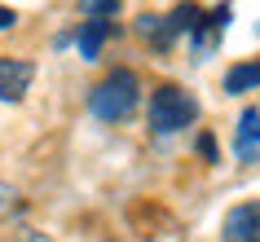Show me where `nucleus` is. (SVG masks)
<instances>
[{"label":"nucleus","instance_id":"12","mask_svg":"<svg viewBox=\"0 0 260 242\" xmlns=\"http://www.w3.org/2000/svg\"><path fill=\"white\" fill-rule=\"evenodd\" d=\"M9 212H18V189L0 181V216H9Z\"/></svg>","mask_w":260,"mask_h":242},{"label":"nucleus","instance_id":"1","mask_svg":"<svg viewBox=\"0 0 260 242\" xmlns=\"http://www.w3.org/2000/svg\"><path fill=\"white\" fill-rule=\"evenodd\" d=\"M137 97H141L137 71L119 66V71H110L106 80L88 93V110H93L102 123H119V119H128V115L137 110Z\"/></svg>","mask_w":260,"mask_h":242},{"label":"nucleus","instance_id":"7","mask_svg":"<svg viewBox=\"0 0 260 242\" xmlns=\"http://www.w3.org/2000/svg\"><path fill=\"white\" fill-rule=\"evenodd\" d=\"M251 88H260V57L256 62H238V66L225 71V93L230 97H243Z\"/></svg>","mask_w":260,"mask_h":242},{"label":"nucleus","instance_id":"10","mask_svg":"<svg viewBox=\"0 0 260 242\" xmlns=\"http://www.w3.org/2000/svg\"><path fill=\"white\" fill-rule=\"evenodd\" d=\"M137 31L154 44V49H168V44H172V36H168V27H164V18H154V14L137 18Z\"/></svg>","mask_w":260,"mask_h":242},{"label":"nucleus","instance_id":"9","mask_svg":"<svg viewBox=\"0 0 260 242\" xmlns=\"http://www.w3.org/2000/svg\"><path fill=\"white\" fill-rule=\"evenodd\" d=\"M199 18H203V9H199L194 0H181L177 9H172V14L164 18V27H168V36L177 40V36H185V31H194V22H199Z\"/></svg>","mask_w":260,"mask_h":242},{"label":"nucleus","instance_id":"6","mask_svg":"<svg viewBox=\"0 0 260 242\" xmlns=\"http://www.w3.org/2000/svg\"><path fill=\"white\" fill-rule=\"evenodd\" d=\"M234 154H238V163H256L260 159V110H243V115H238Z\"/></svg>","mask_w":260,"mask_h":242},{"label":"nucleus","instance_id":"13","mask_svg":"<svg viewBox=\"0 0 260 242\" xmlns=\"http://www.w3.org/2000/svg\"><path fill=\"white\" fill-rule=\"evenodd\" d=\"M199 154H203L207 163H216V136H212V132H203V136H199Z\"/></svg>","mask_w":260,"mask_h":242},{"label":"nucleus","instance_id":"3","mask_svg":"<svg viewBox=\"0 0 260 242\" xmlns=\"http://www.w3.org/2000/svg\"><path fill=\"white\" fill-rule=\"evenodd\" d=\"M220 242H260V198H243L225 212Z\"/></svg>","mask_w":260,"mask_h":242},{"label":"nucleus","instance_id":"4","mask_svg":"<svg viewBox=\"0 0 260 242\" xmlns=\"http://www.w3.org/2000/svg\"><path fill=\"white\" fill-rule=\"evenodd\" d=\"M36 80V66L27 57H0V101H22Z\"/></svg>","mask_w":260,"mask_h":242},{"label":"nucleus","instance_id":"14","mask_svg":"<svg viewBox=\"0 0 260 242\" xmlns=\"http://www.w3.org/2000/svg\"><path fill=\"white\" fill-rule=\"evenodd\" d=\"M14 22H18V14H14V9H5V5H0V31H14Z\"/></svg>","mask_w":260,"mask_h":242},{"label":"nucleus","instance_id":"2","mask_svg":"<svg viewBox=\"0 0 260 242\" xmlns=\"http://www.w3.org/2000/svg\"><path fill=\"white\" fill-rule=\"evenodd\" d=\"M194 119H199V97L185 93L181 84H164V88L150 97V128L159 136L181 132V128H190Z\"/></svg>","mask_w":260,"mask_h":242},{"label":"nucleus","instance_id":"11","mask_svg":"<svg viewBox=\"0 0 260 242\" xmlns=\"http://www.w3.org/2000/svg\"><path fill=\"white\" fill-rule=\"evenodd\" d=\"M80 9L88 18H102V22H106V18L119 14V0H80Z\"/></svg>","mask_w":260,"mask_h":242},{"label":"nucleus","instance_id":"5","mask_svg":"<svg viewBox=\"0 0 260 242\" xmlns=\"http://www.w3.org/2000/svg\"><path fill=\"white\" fill-rule=\"evenodd\" d=\"M225 27H230V5H216L212 14H203L199 22H194V57H207L212 49L220 44V36H225Z\"/></svg>","mask_w":260,"mask_h":242},{"label":"nucleus","instance_id":"8","mask_svg":"<svg viewBox=\"0 0 260 242\" xmlns=\"http://www.w3.org/2000/svg\"><path fill=\"white\" fill-rule=\"evenodd\" d=\"M106 40H110V22H102V18H88V22L80 27V53H84V62H97Z\"/></svg>","mask_w":260,"mask_h":242}]
</instances>
